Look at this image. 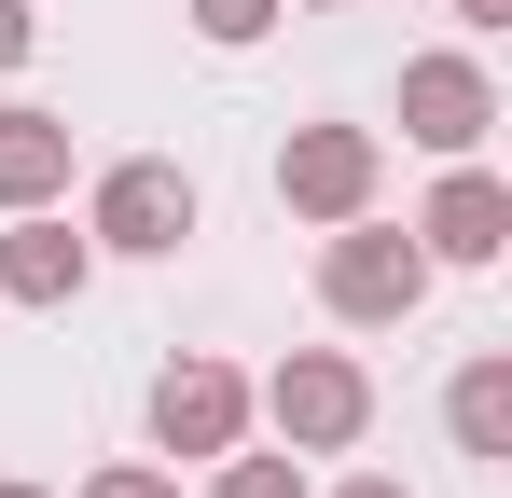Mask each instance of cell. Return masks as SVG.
Here are the masks:
<instances>
[{"mask_svg":"<svg viewBox=\"0 0 512 498\" xmlns=\"http://www.w3.org/2000/svg\"><path fill=\"white\" fill-rule=\"evenodd\" d=\"M485 125H499V83H485V56H471V42H429V56H402V139H416L429 166L485 153Z\"/></svg>","mask_w":512,"mask_h":498,"instance_id":"cell-5","label":"cell"},{"mask_svg":"<svg viewBox=\"0 0 512 498\" xmlns=\"http://www.w3.org/2000/svg\"><path fill=\"white\" fill-rule=\"evenodd\" d=\"M291 14H346V0H291Z\"/></svg>","mask_w":512,"mask_h":498,"instance_id":"cell-17","label":"cell"},{"mask_svg":"<svg viewBox=\"0 0 512 498\" xmlns=\"http://www.w3.org/2000/svg\"><path fill=\"white\" fill-rule=\"evenodd\" d=\"M333 498H416V485H402V471H346Z\"/></svg>","mask_w":512,"mask_h":498,"instance_id":"cell-16","label":"cell"},{"mask_svg":"<svg viewBox=\"0 0 512 498\" xmlns=\"http://www.w3.org/2000/svg\"><path fill=\"white\" fill-rule=\"evenodd\" d=\"M56 194H70V111L14 97L0 111V208H56Z\"/></svg>","mask_w":512,"mask_h":498,"instance_id":"cell-9","label":"cell"},{"mask_svg":"<svg viewBox=\"0 0 512 498\" xmlns=\"http://www.w3.org/2000/svg\"><path fill=\"white\" fill-rule=\"evenodd\" d=\"M84 291H97V236H84V222H56V208H0V305L70 319Z\"/></svg>","mask_w":512,"mask_h":498,"instance_id":"cell-7","label":"cell"},{"mask_svg":"<svg viewBox=\"0 0 512 498\" xmlns=\"http://www.w3.org/2000/svg\"><path fill=\"white\" fill-rule=\"evenodd\" d=\"M84 498H180L167 457H111V471H84Z\"/></svg>","mask_w":512,"mask_h":498,"instance_id":"cell-13","label":"cell"},{"mask_svg":"<svg viewBox=\"0 0 512 498\" xmlns=\"http://www.w3.org/2000/svg\"><path fill=\"white\" fill-rule=\"evenodd\" d=\"M429 277H443V263L416 249V222H374V208H360V222H319V305H333L346 332H402L429 305Z\"/></svg>","mask_w":512,"mask_h":498,"instance_id":"cell-1","label":"cell"},{"mask_svg":"<svg viewBox=\"0 0 512 498\" xmlns=\"http://www.w3.org/2000/svg\"><path fill=\"white\" fill-rule=\"evenodd\" d=\"M180 14H194V42H208V56H250V42L291 14V0H180Z\"/></svg>","mask_w":512,"mask_h":498,"instance_id":"cell-12","label":"cell"},{"mask_svg":"<svg viewBox=\"0 0 512 498\" xmlns=\"http://www.w3.org/2000/svg\"><path fill=\"white\" fill-rule=\"evenodd\" d=\"M443 429H457V457H512V360H457V388H443Z\"/></svg>","mask_w":512,"mask_h":498,"instance_id":"cell-10","label":"cell"},{"mask_svg":"<svg viewBox=\"0 0 512 498\" xmlns=\"http://www.w3.org/2000/svg\"><path fill=\"white\" fill-rule=\"evenodd\" d=\"M208 498H319V485H305L291 443H222V457H208Z\"/></svg>","mask_w":512,"mask_h":498,"instance_id":"cell-11","label":"cell"},{"mask_svg":"<svg viewBox=\"0 0 512 498\" xmlns=\"http://www.w3.org/2000/svg\"><path fill=\"white\" fill-rule=\"evenodd\" d=\"M443 14H457L471 42H499V28H512V0H443Z\"/></svg>","mask_w":512,"mask_h":498,"instance_id":"cell-15","label":"cell"},{"mask_svg":"<svg viewBox=\"0 0 512 498\" xmlns=\"http://www.w3.org/2000/svg\"><path fill=\"white\" fill-rule=\"evenodd\" d=\"M28 42H42V14H28V0H0V70H28Z\"/></svg>","mask_w":512,"mask_h":498,"instance_id":"cell-14","label":"cell"},{"mask_svg":"<svg viewBox=\"0 0 512 498\" xmlns=\"http://www.w3.org/2000/svg\"><path fill=\"white\" fill-rule=\"evenodd\" d=\"M416 249L429 263H499L512 249V180L485 153H457L443 180H429V208H416Z\"/></svg>","mask_w":512,"mask_h":498,"instance_id":"cell-8","label":"cell"},{"mask_svg":"<svg viewBox=\"0 0 512 498\" xmlns=\"http://www.w3.org/2000/svg\"><path fill=\"white\" fill-rule=\"evenodd\" d=\"M0 498H56V485H0Z\"/></svg>","mask_w":512,"mask_h":498,"instance_id":"cell-18","label":"cell"},{"mask_svg":"<svg viewBox=\"0 0 512 498\" xmlns=\"http://www.w3.org/2000/svg\"><path fill=\"white\" fill-rule=\"evenodd\" d=\"M250 415L291 443V457H346V443L374 429V374H360L346 346H291V360L250 388Z\"/></svg>","mask_w":512,"mask_h":498,"instance_id":"cell-3","label":"cell"},{"mask_svg":"<svg viewBox=\"0 0 512 498\" xmlns=\"http://www.w3.org/2000/svg\"><path fill=\"white\" fill-rule=\"evenodd\" d=\"M388 194V125H291L277 139V208L291 222H360Z\"/></svg>","mask_w":512,"mask_h":498,"instance_id":"cell-4","label":"cell"},{"mask_svg":"<svg viewBox=\"0 0 512 498\" xmlns=\"http://www.w3.org/2000/svg\"><path fill=\"white\" fill-rule=\"evenodd\" d=\"M222 443H250V374L236 360H208V346H180L167 374H153V457H222Z\"/></svg>","mask_w":512,"mask_h":498,"instance_id":"cell-6","label":"cell"},{"mask_svg":"<svg viewBox=\"0 0 512 498\" xmlns=\"http://www.w3.org/2000/svg\"><path fill=\"white\" fill-rule=\"evenodd\" d=\"M194 222H208V194H194V166H167V153L97 166V194H84L97 263H180V236H194Z\"/></svg>","mask_w":512,"mask_h":498,"instance_id":"cell-2","label":"cell"}]
</instances>
